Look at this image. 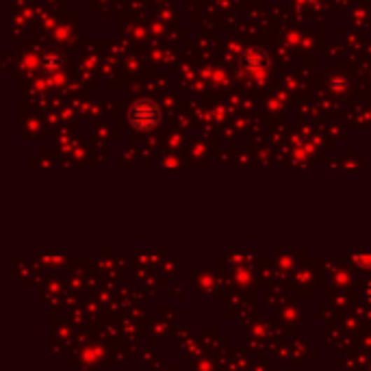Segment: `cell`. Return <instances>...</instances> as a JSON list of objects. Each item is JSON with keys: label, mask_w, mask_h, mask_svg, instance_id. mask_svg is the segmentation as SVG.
Here are the masks:
<instances>
[{"label": "cell", "mask_w": 371, "mask_h": 371, "mask_svg": "<svg viewBox=\"0 0 371 371\" xmlns=\"http://www.w3.org/2000/svg\"><path fill=\"white\" fill-rule=\"evenodd\" d=\"M369 298H371V285H369Z\"/></svg>", "instance_id": "1"}]
</instances>
